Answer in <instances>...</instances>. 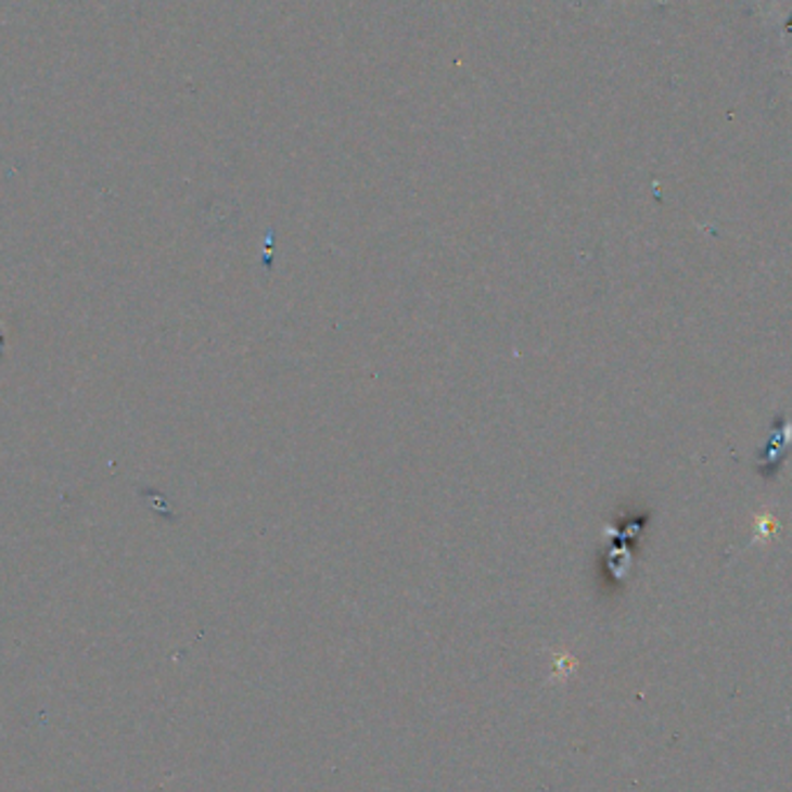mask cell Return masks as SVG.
Instances as JSON below:
<instances>
[{
    "label": "cell",
    "mask_w": 792,
    "mask_h": 792,
    "mask_svg": "<svg viewBox=\"0 0 792 792\" xmlns=\"http://www.w3.org/2000/svg\"><path fill=\"white\" fill-rule=\"evenodd\" d=\"M790 438H792V424L788 420L781 422V429H777L771 436V443L767 447L765 452V461H763V469H769L767 473H771V469L779 467V459L785 455L788 445H790Z\"/></svg>",
    "instance_id": "6da1fadb"
},
{
    "label": "cell",
    "mask_w": 792,
    "mask_h": 792,
    "mask_svg": "<svg viewBox=\"0 0 792 792\" xmlns=\"http://www.w3.org/2000/svg\"><path fill=\"white\" fill-rule=\"evenodd\" d=\"M755 533H753V540L751 542H769L774 540L781 533V524L777 516H774L771 512H761L755 516Z\"/></svg>",
    "instance_id": "7a4b0ae2"
}]
</instances>
